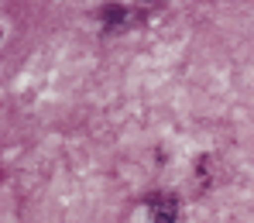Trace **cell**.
Masks as SVG:
<instances>
[{"mask_svg": "<svg viewBox=\"0 0 254 223\" xmlns=\"http://www.w3.org/2000/svg\"><path fill=\"white\" fill-rule=\"evenodd\" d=\"M151 223H175V203L172 199H162L151 206Z\"/></svg>", "mask_w": 254, "mask_h": 223, "instance_id": "cell-1", "label": "cell"}, {"mask_svg": "<svg viewBox=\"0 0 254 223\" xmlns=\"http://www.w3.org/2000/svg\"><path fill=\"white\" fill-rule=\"evenodd\" d=\"M103 21H107L110 28H121V24H127V7H121V3L103 7Z\"/></svg>", "mask_w": 254, "mask_h": 223, "instance_id": "cell-2", "label": "cell"}]
</instances>
